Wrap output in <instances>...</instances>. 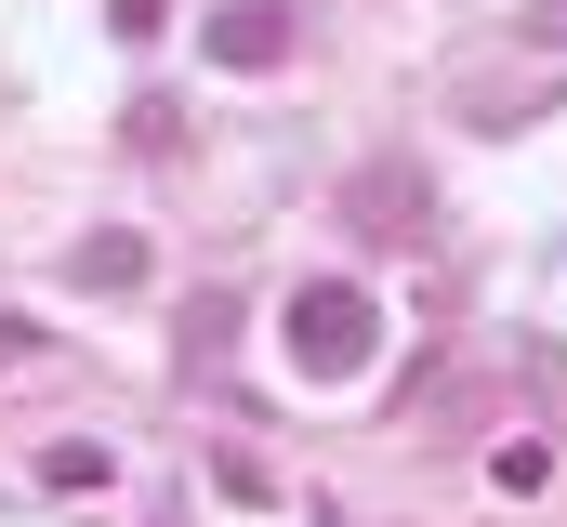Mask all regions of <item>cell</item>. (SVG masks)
<instances>
[{
  "mask_svg": "<svg viewBox=\"0 0 567 527\" xmlns=\"http://www.w3.org/2000/svg\"><path fill=\"white\" fill-rule=\"evenodd\" d=\"M278 343H290L303 383H357V370L383 356V303H370L357 277H303V290L278 303Z\"/></svg>",
  "mask_w": 567,
  "mask_h": 527,
  "instance_id": "obj_1",
  "label": "cell"
},
{
  "mask_svg": "<svg viewBox=\"0 0 567 527\" xmlns=\"http://www.w3.org/2000/svg\"><path fill=\"white\" fill-rule=\"evenodd\" d=\"M343 225H357L370 251H423L435 238V172L423 158H357V172H343Z\"/></svg>",
  "mask_w": 567,
  "mask_h": 527,
  "instance_id": "obj_2",
  "label": "cell"
},
{
  "mask_svg": "<svg viewBox=\"0 0 567 527\" xmlns=\"http://www.w3.org/2000/svg\"><path fill=\"white\" fill-rule=\"evenodd\" d=\"M27 356H40V330H27V317H0V370H27Z\"/></svg>",
  "mask_w": 567,
  "mask_h": 527,
  "instance_id": "obj_10",
  "label": "cell"
},
{
  "mask_svg": "<svg viewBox=\"0 0 567 527\" xmlns=\"http://www.w3.org/2000/svg\"><path fill=\"white\" fill-rule=\"evenodd\" d=\"M225 343H238V303H225V290H212V303H185V370H212Z\"/></svg>",
  "mask_w": 567,
  "mask_h": 527,
  "instance_id": "obj_6",
  "label": "cell"
},
{
  "mask_svg": "<svg viewBox=\"0 0 567 527\" xmlns=\"http://www.w3.org/2000/svg\"><path fill=\"white\" fill-rule=\"evenodd\" d=\"M488 475H502V488H515V502H528V488H542V475H555V448H542V435H515V448H502V462H488Z\"/></svg>",
  "mask_w": 567,
  "mask_h": 527,
  "instance_id": "obj_8",
  "label": "cell"
},
{
  "mask_svg": "<svg viewBox=\"0 0 567 527\" xmlns=\"http://www.w3.org/2000/svg\"><path fill=\"white\" fill-rule=\"evenodd\" d=\"M66 277H80V290H133V277H145V238H133V225H93V238L66 251Z\"/></svg>",
  "mask_w": 567,
  "mask_h": 527,
  "instance_id": "obj_5",
  "label": "cell"
},
{
  "mask_svg": "<svg viewBox=\"0 0 567 527\" xmlns=\"http://www.w3.org/2000/svg\"><path fill=\"white\" fill-rule=\"evenodd\" d=\"M290 40H303V13H290V0H212V66L265 80V66H290Z\"/></svg>",
  "mask_w": 567,
  "mask_h": 527,
  "instance_id": "obj_3",
  "label": "cell"
},
{
  "mask_svg": "<svg viewBox=\"0 0 567 527\" xmlns=\"http://www.w3.org/2000/svg\"><path fill=\"white\" fill-rule=\"evenodd\" d=\"M555 106H567V80H488V66L462 80V120L475 132H528V120H555Z\"/></svg>",
  "mask_w": 567,
  "mask_h": 527,
  "instance_id": "obj_4",
  "label": "cell"
},
{
  "mask_svg": "<svg viewBox=\"0 0 567 527\" xmlns=\"http://www.w3.org/2000/svg\"><path fill=\"white\" fill-rule=\"evenodd\" d=\"M106 27H120V40H158V27H172V0H106Z\"/></svg>",
  "mask_w": 567,
  "mask_h": 527,
  "instance_id": "obj_9",
  "label": "cell"
},
{
  "mask_svg": "<svg viewBox=\"0 0 567 527\" xmlns=\"http://www.w3.org/2000/svg\"><path fill=\"white\" fill-rule=\"evenodd\" d=\"M528 40H567V0H528Z\"/></svg>",
  "mask_w": 567,
  "mask_h": 527,
  "instance_id": "obj_11",
  "label": "cell"
},
{
  "mask_svg": "<svg viewBox=\"0 0 567 527\" xmlns=\"http://www.w3.org/2000/svg\"><path fill=\"white\" fill-rule=\"evenodd\" d=\"M40 488H106V448H93V435H53V448H40Z\"/></svg>",
  "mask_w": 567,
  "mask_h": 527,
  "instance_id": "obj_7",
  "label": "cell"
}]
</instances>
